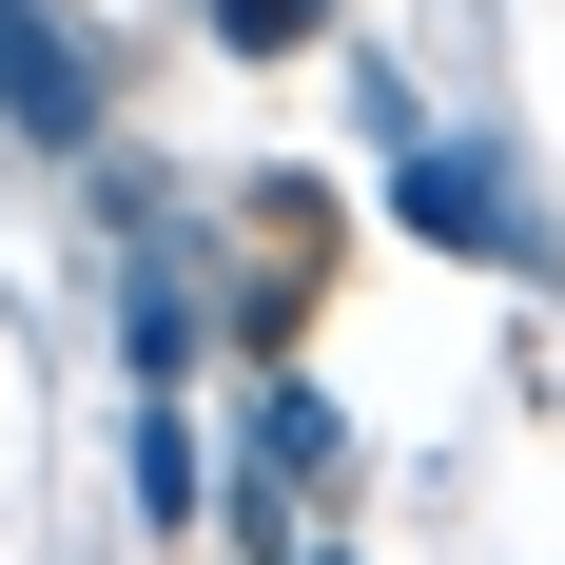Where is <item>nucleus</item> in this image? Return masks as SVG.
I'll list each match as a JSON object with an SVG mask.
<instances>
[{
	"label": "nucleus",
	"instance_id": "obj_2",
	"mask_svg": "<svg viewBox=\"0 0 565 565\" xmlns=\"http://www.w3.org/2000/svg\"><path fill=\"white\" fill-rule=\"evenodd\" d=\"M332 468H351L332 391H274V409H254V488H274V508H332Z\"/></svg>",
	"mask_w": 565,
	"mask_h": 565
},
{
	"label": "nucleus",
	"instance_id": "obj_5",
	"mask_svg": "<svg viewBox=\"0 0 565 565\" xmlns=\"http://www.w3.org/2000/svg\"><path fill=\"white\" fill-rule=\"evenodd\" d=\"M215 40H234V58H292V40H312V0H215Z\"/></svg>",
	"mask_w": 565,
	"mask_h": 565
},
{
	"label": "nucleus",
	"instance_id": "obj_4",
	"mask_svg": "<svg viewBox=\"0 0 565 565\" xmlns=\"http://www.w3.org/2000/svg\"><path fill=\"white\" fill-rule=\"evenodd\" d=\"M137 508H157V526H195V429H175V409L137 429Z\"/></svg>",
	"mask_w": 565,
	"mask_h": 565
},
{
	"label": "nucleus",
	"instance_id": "obj_3",
	"mask_svg": "<svg viewBox=\"0 0 565 565\" xmlns=\"http://www.w3.org/2000/svg\"><path fill=\"white\" fill-rule=\"evenodd\" d=\"M391 195H409V234H449V254H488V234H508V215H488V175H468V157H409Z\"/></svg>",
	"mask_w": 565,
	"mask_h": 565
},
{
	"label": "nucleus",
	"instance_id": "obj_1",
	"mask_svg": "<svg viewBox=\"0 0 565 565\" xmlns=\"http://www.w3.org/2000/svg\"><path fill=\"white\" fill-rule=\"evenodd\" d=\"M0 98H20V137H58V157H78V137H98V58L58 40L40 0H0Z\"/></svg>",
	"mask_w": 565,
	"mask_h": 565
}]
</instances>
